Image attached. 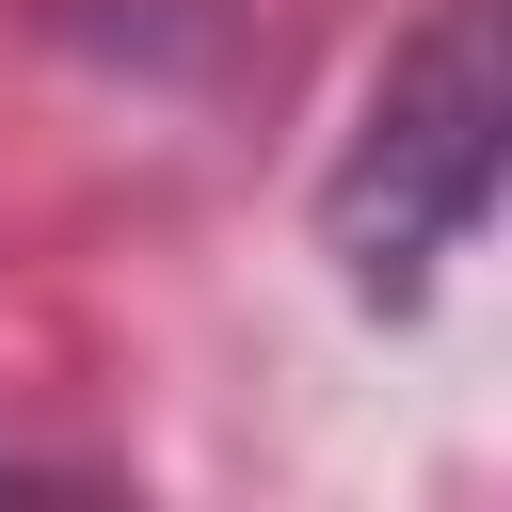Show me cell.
<instances>
[{
    "mask_svg": "<svg viewBox=\"0 0 512 512\" xmlns=\"http://www.w3.org/2000/svg\"><path fill=\"white\" fill-rule=\"evenodd\" d=\"M480 208H496V48H480V16L448 0V16L368 80V112H352V144H336V176H320V240H336V272H352L368 304H416V288L480 240Z\"/></svg>",
    "mask_w": 512,
    "mask_h": 512,
    "instance_id": "obj_1",
    "label": "cell"
}]
</instances>
